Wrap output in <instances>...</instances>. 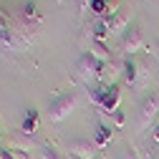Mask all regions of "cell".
Wrapping results in <instances>:
<instances>
[{
    "mask_svg": "<svg viewBox=\"0 0 159 159\" xmlns=\"http://www.w3.org/2000/svg\"><path fill=\"white\" fill-rule=\"evenodd\" d=\"M157 116H159V98L157 96H147L142 109H139V126L142 129H152L157 124Z\"/></svg>",
    "mask_w": 159,
    "mask_h": 159,
    "instance_id": "8992f818",
    "label": "cell"
},
{
    "mask_svg": "<svg viewBox=\"0 0 159 159\" xmlns=\"http://www.w3.org/2000/svg\"><path fill=\"white\" fill-rule=\"evenodd\" d=\"M10 152H13V157H15V159H30V157H28L23 149H10Z\"/></svg>",
    "mask_w": 159,
    "mask_h": 159,
    "instance_id": "ac0fdd59",
    "label": "cell"
},
{
    "mask_svg": "<svg viewBox=\"0 0 159 159\" xmlns=\"http://www.w3.org/2000/svg\"><path fill=\"white\" fill-rule=\"evenodd\" d=\"M76 109V93H63V96H56L53 101L48 104V119L51 121H63V119Z\"/></svg>",
    "mask_w": 159,
    "mask_h": 159,
    "instance_id": "277c9868",
    "label": "cell"
},
{
    "mask_svg": "<svg viewBox=\"0 0 159 159\" xmlns=\"http://www.w3.org/2000/svg\"><path fill=\"white\" fill-rule=\"evenodd\" d=\"M35 41V28H28L20 18H13L8 8L0 5V46L13 51H25Z\"/></svg>",
    "mask_w": 159,
    "mask_h": 159,
    "instance_id": "6da1fadb",
    "label": "cell"
},
{
    "mask_svg": "<svg viewBox=\"0 0 159 159\" xmlns=\"http://www.w3.org/2000/svg\"><path fill=\"white\" fill-rule=\"evenodd\" d=\"M89 96H91V104L104 109L106 114H114L119 109V101H121V91H119L116 84H93L89 86Z\"/></svg>",
    "mask_w": 159,
    "mask_h": 159,
    "instance_id": "7a4b0ae2",
    "label": "cell"
},
{
    "mask_svg": "<svg viewBox=\"0 0 159 159\" xmlns=\"http://www.w3.org/2000/svg\"><path fill=\"white\" fill-rule=\"evenodd\" d=\"M41 157H43V159H63L51 144H43V147H41Z\"/></svg>",
    "mask_w": 159,
    "mask_h": 159,
    "instance_id": "5bb4252c",
    "label": "cell"
},
{
    "mask_svg": "<svg viewBox=\"0 0 159 159\" xmlns=\"http://www.w3.org/2000/svg\"><path fill=\"white\" fill-rule=\"evenodd\" d=\"M0 159H15V157H13V152L8 147H0Z\"/></svg>",
    "mask_w": 159,
    "mask_h": 159,
    "instance_id": "e0dca14e",
    "label": "cell"
},
{
    "mask_svg": "<svg viewBox=\"0 0 159 159\" xmlns=\"http://www.w3.org/2000/svg\"><path fill=\"white\" fill-rule=\"evenodd\" d=\"M96 159H101V157H96Z\"/></svg>",
    "mask_w": 159,
    "mask_h": 159,
    "instance_id": "d6986e66",
    "label": "cell"
},
{
    "mask_svg": "<svg viewBox=\"0 0 159 159\" xmlns=\"http://www.w3.org/2000/svg\"><path fill=\"white\" fill-rule=\"evenodd\" d=\"M101 63H104V61L93 58V56L86 51V53H81V58L76 61V71H78V76H81L84 81L91 86V84H96V81H98V73H101Z\"/></svg>",
    "mask_w": 159,
    "mask_h": 159,
    "instance_id": "3957f363",
    "label": "cell"
},
{
    "mask_svg": "<svg viewBox=\"0 0 159 159\" xmlns=\"http://www.w3.org/2000/svg\"><path fill=\"white\" fill-rule=\"evenodd\" d=\"M121 76H124V81L129 86H136L139 81V63L134 61L131 56H124V63H121Z\"/></svg>",
    "mask_w": 159,
    "mask_h": 159,
    "instance_id": "9c48e42d",
    "label": "cell"
},
{
    "mask_svg": "<svg viewBox=\"0 0 159 159\" xmlns=\"http://www.w3.org/2000/svg\"><path fill=\"white\" fill-rule=\"evenodd\" d=\"M68 152L76 159H96L98 157V147L91 139H73V142H68Z\"/></svg>",
    "mask_w": 159,
    "mask_h": 159,
    "instance_id": "52a82bcc",
    "label": "cell"
},
{
    "mask_svg": "<svg viewBox=\"0 0 159 159\" xmlns=\"http://www.w3.org/2000/svg\"><path fill=\"white\" fill-rule=\"evenodd\" d=\"M76 5H78V13H89V8H91V0H76Z\"/></svg>",
    "mask_w": 159,
    "mask_h": 159,
    "instance_id": "2e32d148",
    "label": "cell"
},
{
    "mask_svg": "<svg viewBox=\"0 0 159 159\" xmlns=\"http://www.w3.org/2000/svg\"><path fill=\"white\" fill-rule=\"evenodd\" d=\"M71 159H76V157H71Z\"/></svg>",
    "mask_w": 159,
    "mask_h": 159,
    "instance_id": "ffe728a7",
    "label": "cell"
},
{
    "mask_svg": "<svg viewBox=\"0 0 159 159\" xmlns=\"http://www.w3.org/2000/svg\"><path fill=\"white\" fill-rule=\"evenodd\" d=\"M111 119H114V124H116V126H124V124H126V116H124L121 109H116V111L111 114Z\"/></svg>",
    "mask_w": 159,
    "mask_h": 159,
    "instance_id": "9a60e30c",
    "label": "cell"
},
{
    "mask_svg": "<svg viewBox=\"0 0 159 159\" xmlns=\"http://www.w3.org/2000/svg\"><path fill=\"white\" fill-rule=\"evenodd\" d=\"M93 142L98 149H104L106 144H111V129L104 124H96V134H93Z\"/></svg>",
    "mask_w": 159,
    "mask_h": 159,
    "instance_id": "4fadbf2b",
    "label": "cell"
},
{
    "mask_svg": "<svg viewBox=\"0 0 159 159\" xmlns=\"http://www.w3.org/2000/svg\"><path fill=\"white\" fill-rule=\"evenodd\" d=\"M106 25H109L111 35L119 33V30H126V25H129V15H126L124 10H119V13H114V15L106 18Z\"/></svg>",
    "mask_w": 159,
    "mask_h": 159,
    "instance_id": "8fae6325",
    "label": "cell"
},
{
    "mask_svg": "<svg viewBox=\"0 0 159 159\" xmlns=\"http://www.w3.org/2000/svg\"><path fill=\"white\" fill-rule=\"evenodd\" d=\"M20 131H23V134H28V136L38 131V111H35V109H25V116H23Z\"/></svg>",
    "mask_w": 159,
    "mask_h": 159,
    "instance_id": "7c38bea8",
    "label": "cell"
},
{
    "mask_svg": "<svg viewBox=\"0 0 159 159\" xmlns=\"http://www.w3.org/2000/svg\"><path fill=\"white\" fill-rule=\"evenodd\" d=\"M121 53L124 56H134L136 51H142L144 48V35H142V30H139V25L134 23L131 28H126L124 30V35H121Z\"/></svg>",
    "mask_w": 159,
    "mask_h": 159,
    "instance_id": "5b68a950",
    "label": "cell"
},
{
    "mask_svg": "<svg viewBox=\"0 0 159 159\" xmlns=\"http://www.w3.org/2000/svg\"><path fill=\"white\" fill-rule=\"evenodd\" d=\"M89 53L93 58H98V61H104V63L114 61V56H111V51H109V46L104 41H89Z\"/></svg>",
    "mask_w": 159,
    "mask_h": 159,
    "instance_id": "30bf717a",
    "label": "cell"
},
{
    "mask_svg": "<svg viewBox=\"0 0 159 159\" xmlns=\"http://www.w3.org/2000/svg\"><path fill=\"white\" fill-rule=\"evenodd\" d=\"M20 20L28 28H38V25H41L43 15H41V10H38L35 0H23V5H20Z\"/></svg>",
    "mask_w": 159,
    "mask_h": 159,
    "instance_id": "ba28073f",
    "label": "cell"
}]
</instances>
